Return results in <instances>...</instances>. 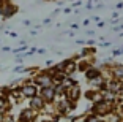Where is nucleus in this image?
I'll return each instance as SVG.
<instances>
[{
  "mask_svg": "<svg viewBox=\"0 0 123 122\" xmlns=\"http://www.w3.org/2000/svg\"><path fill=\"white\" fill-rule=\"evenodd\" d=\"M22 92H24V95H27V97H33L36 93V87L35 86H25L22 89Z\"/></svg>",
  "mask_w": 123,
  "mask_h": 122,
  "instance_id": "1",
  "label": "nucleus"
},
{
  "mask_svg": "<svg viewBox=\"0 0 123 122\" xmlns=\"http://www.w3.org/2000/svg\"><path fill=\"white\" fill-rule=\"evenodd\" d=\"M54 95H55V92H54V89H51V87H47V89L43 90V97L46 98V100H52Z\"/></svg>",
  "mask_w": 123,
  "mask_h": 122,
  "instance_id": "2",
  "label": "nucleus"
},
{
  "mask_svg": "<svg viewBox=\"0 0 123 122\" xmlns=\"http://www.w3.org/2000/svg\"><path fill=\"white\" fill-rule=\"evenodd\" d=\"M38 83H40L44 89H47V86H51V79L47 78V76H41V78L38 79Z\"/></svg>",
  "mask_w": 123,
  "mask_h": 122,
  "instance_id": "3",
  "label": "nucleus"
},
{
  "mask_svg": "<svg viewBox=\"0 0 123 122\" xmlns=\"http://www.w3.org/2000/svg\"><path fill=\"white\" fill-rule=\"evenodd\" d=\"M32 106H35V108H40V106H41V100H40V98H33V101H32Z\"/></svg>",
  "mask_w": 123,
  "mask_h": 122,
  "instance_id": "4",
  "label": "nucleus"
},
{
  "mask_svg": "<svg viewBox=\"0 0 123 122\" xmlns=\"http://www.w3.org/2000/svg\"><path fill=\"white\" fill-rule=\"evenodd\" d=\"M77 92H79V90H77V87H76V89H71V93H69V97H71V98H77V95H79Z\"/></svg>",
  "mask_w": 123,
  "mask_h": 122,
  "instance_id": "5",
  "label": "nucleus"
},
{
  "mask_svg": "<svg viewBox=\"0 0 123 122\" xmlns=\"http://www.w3.org/2000/svg\"><path fill=\"white\" fill-rule=\"evenodd\" d=\"M96 75H98V72H95V70H92V72H88V73H87L88 78H95Z\"/></svg>",
  "mask_w": 123,
  "mask_h": 122,
  "instance_id": "6",
  "label": "nucleus"
},
{
  "mask_svg": "<svg viewBox=\"0 0 123 122\" xmlns=\"http://www.w3.org/2000/svg\"><path fill=\"white\" fill-rule=\"evenodd\" d=\"M3 103H5V100H3V98H0V106H3Z\"/></svg>",
  "mask_w": 123,
  "mask_h": 122,
  "instance_id": "7",
  "label": "nucleus"
}]
</instances>
